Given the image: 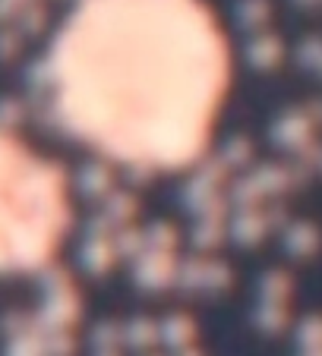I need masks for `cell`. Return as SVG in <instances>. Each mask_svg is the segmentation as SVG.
<instances>
[{
  "mask_svg": "<svg viewBox=\"0 0 322 356\" xmlns=\"http://www.w3.org/2000/svg\"><path fill=\"white\" fill-rule=\"evenodd\" d=\"M70 230V183L61 164L0 127V275L54 262Z\"/></svg>",
  "mask_w": 322,
  "mask_h": 356,
  "instance_id": "obj_2",
  "label": "cell"
},
{
  "mask_svg": "<svg viewBox=\"0 0 322 356\" xmlns=\"http://www.w3.org/2000/svg\"><path fill=\"white\" fill-rule=\"evenodd\" d=\"M61 123L130 168L181 170L208 148L231 44L208 0H79L47 54Z\"/></svg>",
  "mask_w": 322,
  "mask_h": 356,
  "instance_id": "obj_1",
  "label": "cell"
}]
</instances>
